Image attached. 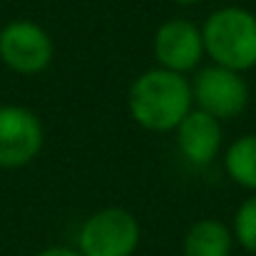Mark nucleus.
<instances>
[{"mask_svg": "<svg viewBox=\"0 0 256 256\" xmlns=\"http://www.w3.org/2000/svg\"><path fill=\"white\" fill-rule=\"evenodd\" d=\"M38 256H82V254L75 252V249H68V246H50V249L40 252Z\"/></svg>", "mask_w": 256, "mask_h": 256, "instance_id": "obj_12", "label": "nucleus"}, {"mask_svg": "<svg viewBox=\"0 0 256 256\" xmlns=\"http://www.w3.org/2000/svg\"><path fill=\"white\" fill-rule=\"evenodd\" d=\"M224 167L239 186L256 192V134H244L229 147Z\"/></svg>", "mask_w": 256, "mask_h": 256, "instance_id": "obj_10", "label": "nucleus"}, {"mask_svg": "<svg viewBox=\"0 0 256 256\" xmlns=\"http://www.w3.org/2000/svg\"><path fill=\"white\" fill-rule=\"evenodd\" d=\"M78 242L82 256H132L140 244V224L127 209L110 206L87 219Z\"/></svg>", "mask_w": 256, "mask_h": 256, "instance_id": "obj_3", "label": "nucleus"}, {"mask_svg": "<svg viewBox=\"0 0 256 256\" xmlns=\"http://www.w3.org/2000/svg\"><path fill=\"white\" fill-rule=\"evenodd\" d=\"M234 236L226 224L216 219L196 222L184 239V256H229Z\"/></svg>", "mask_w": 256, "mask_h": 256, "instance_id": "obj_9", "label": "nucleus"}, {"mask_svg": "<svg viewBox=\"0 0 256 256\" xmlns=\"http://www.w3.org/2000/svg\"><path fill=\"white\" fill-rule=\"evenodd\" d=\"M45 142L42 124L35 112L20 104H0V170L30 164Z\"/></svg>", "mask_w": 256, "mask_h": 256, "instance_id": "obj_6", "label": "nucleus"}, {"mask_svg": "<svg viewBox=\"0 0 256 256\" xmlns=\"http://www.w3.org/2000/svg\"><path fill=\"white\" fill-rule=\"evenodd\" d=\"M176 147L189 164L206 167L222 147L219 120L202 110H192L176 127Z\"/></svg>", "mask_w": 256, "mask_h": 256, "instance_id": "obj_8", "label": "nucleus"}, {"mask_svg": "<svg viewBox=\"0 0 256 256\" xmlns=\"http://www.w3.org/2000/svg\"><path fill=\"white\" fill-rule=\"evenodd\" d=\"M192 85V100L196 110L212 114L214 120H229L246 110L249 104V85L242 72H234L222 65L202 68Z\"/></svg>", "mask_w": 256, "mask_h": 256, "instance_id": "obj_5", "label": "nucleus"}, {"mask_svg": "<svg viewBox=\"0 0 256 256\" xmlns=\"http://www.w3.org/2000/svg\"><path fill=\"white\" fill-rule=\"evenodd\" d=\"M174 2H182V5H192V2H199V0H174Z\"/></svg>", "mask_w": 256, "mask_h": 256, "instance_id": "obj_13", "label": "nucleus"}, {"mask_svg": "<svg viewBox=\"0 0 256 256\" xmlns=\"http://www.w3.org/2000/svg\"><path fill=\"white\" fill-rule=\"evenodd\" d=\"M55 55L45 28L32 20H10L0 28V60L18 75H38L50 68Z\"/></svg>", "mask_w": 256, "mask_h": 256, "instance_id": "obj_4", "label": "nucleus"}, {"mask_svg": "<svg viewBox=\"0 0 256 256\" xmlns=\"http://www.w3.org/2000/svg\"><path fill=\"white\" fill-rule=\"evenodd\" d=\"M204 52L214 65L244 72L256 68V15L246 8H219L202 28Z\"/></svg>", "mask_w": 256, "mask_h": 256, "instance_id": "obj_2", "label": "nucleus"}, {"mask_svg": "<svg viewBox=\"0 0 256 256\" xmlns=\"http://www.w3.org/2000/svg\"><path fill=\"white\" fill-rule=\"evenodd\" d=\"M192 85L184 75L154 68L140 75L127 94L132 120L150 132H172L192 112Z\"/></svg>", "mask_w": 256, "mask_h": 256, "instance_id": "obj_1", "label": "nucleus"}, {"mask_svg": "<svg viewBox=\"0 0 256 256\" xmlns=\"http://www.w3.org/2000/svg\"><path fill=\"white\" fill-rule=\"evenodd\" d=\"M202 55H204V40H202V30L194 22L184 18H174L157 28L154 58L160 68L184 75L199 65Z\"/></svg>", "mask_w": 256, "mask_h": 256, "instance_id": "obj_7", "label": "nucleus"}, {"mask_svg": "<svg viewBox=\"0 0 256 256\" xmlns=\"http://www.w3.org/2000/svg\"><path fill=\"white\" fill-rule=\"evenodd\" d=\"M234 236L236 242L246 249L256 254V196L246 199L234 216Z\"/></svg>", "mask_w": 256, "mask_h": 256, "instance_id": "obj_11", "label": "nucleus"}]
</instances>
